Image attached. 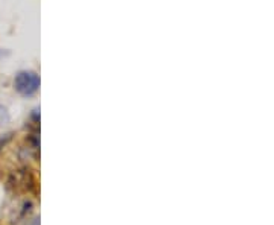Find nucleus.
Listing matches in <instances>:
<instances>
[{
  "label": "nucleus",
  "mask_w": 274,
  "mask_h": 225,
  "mask_svg": "<svg viewBox=\"0 0 274 225\" xmlns=\"http://www.w3.org/2000/svg\"><path fill=\"white\" fill-rule=\"evenodd\" d=\"M40 87V76L35 72L31 70H21L16 75L14 78V89L21 96H32Z\"/></svg>",
  "instance_id": "f257e3e1"
},
{
  "label": "nucleus",
  "mask_w": 274,
  "mask_h": 225,
  "mask_svg": "<svg viewBox=\"0 0 274 225\" xmlns=\"http://www.w3.org/2000/svg\"><path fill=\"white\" fill-rule=\"evenodd\" d=\"M31 225H40V219H39V218H37V219H34Z\"/></svg>",
  "instance_id": "f03ea898"
}]
</instances>
